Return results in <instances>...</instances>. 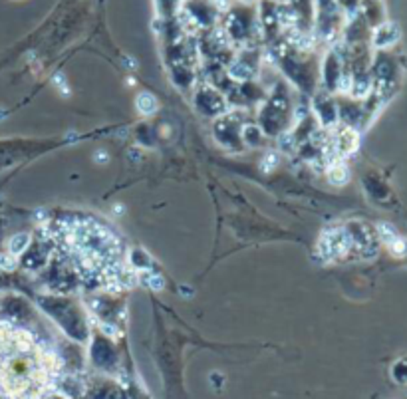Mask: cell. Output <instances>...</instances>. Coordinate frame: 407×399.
<instances>
[{
  "label": "cell",
  "mask_w": 407,
  "mask_h": 399,
  "mask_svg": "<svg viewBox=\"0 0 407 399\" xmlns=\"http://www.w3.org/2000/svg\"><path fill=\"white\" fill-rule=\"evenodd\" d=\"M137 109H139V114H143V116H151V114H156L157 98L153 96V94H149V92L139 94V96H137Z\"/></svg>",
  "instance_id": "cell-1"
},
{
  "label": "cell",
  "mask_w": 407,
  "mask_h": 399,
  "mask_svg": "<svg viewBox=\"0 0 407 399\" xmlns=\"http://www.w3.org/2000/svg\"><path fill=\"white\" fill-rule=\"evenodd\" d=\"M146 278V284H149L151 288H157V290H161L163 288V280H161V276H156V274H147V276H143Z\"/></svg>",
  "instance_id": "cell-4"
},
{
  "label": "cell",
  "mask_w": 407,
  "mask_h": 399,
  "mask_svg": "<svg viewBox=\"0 0 407 399\" xmlns=\"http://www.w3.org/2000/svg\"><path fill=\"white\" fill-rule=\"evenodd\" d=\"M276 161H278V157L274 155V153H271V155H268V161H266V159H264V161H262V167H264V169H266V171H268V165H274V163H276Z\"/></svg>",
  "instance_id": "cell-6"
},
{
  "label": "cell",
  "mask_w": 407,
  "mask_h": 399,
  "mask_svg": "<svg viewBox=\"0 0 407 399\" xmlns=\"http://www.w3.org/2000/svg\"><path fill=\"white\" fill-rule=\"evenodd\" d=\"M328 179H330V183H334V185H344V183H346V181L349 179L348 167L342 165V163H338V165H334V167H330Z\"/></svg>",
  "instance_id": "cell-2"
},
{
  "label": "cell",
  "mask_w": 407,
  "mask_h": 399,
  "mask_svg": "<svg viewBox=\"0 0 407 399\" xmlns=\"http://www.w3.org/2000/svg\"><path fill=\"white\" fill-rule=\"evenodd\" d=\"M14 266H16V263H14L12 256H9V254H0V268H2V270H14Z\"/></svg>",
  "instance_id": "cell-5"
},
{
  "label": "cell",
  "mask_w": 407,
  "mask_h": 399,
  "mask_svg": "<svg viewBox=\"0 0 407 399\" xmlns=\"http://www.w3.org/2000/svg\"><path fill=\"white\" fill-rule=\"evenodd\" d=\"M28 243H30V236L26 233L14 234V236H12V239H10V241H9L10 254L24 253V251L28 248Z\"/></svg>",
  "instance_id": "cell-3"
}]
</instances>
